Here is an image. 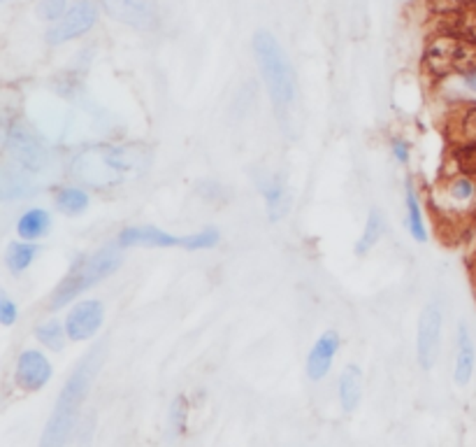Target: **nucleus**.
<instances>
[{
	"label": "nucleus",
	"mask_w": 476,
	"mask_h": 447,
	"mask_svg": "<svg viewBox=\"0 0 476 447\" xmlns=\"http://www.w3.org/2000/svg\"><path fill=\"white\" fill-rule=\"evenodd\" d=\"M49 229H51V217L47 210H42V207H33L29 213H23L17 224L19 238L26 242L40 241V238H45V235L49 233Z\"/></svg>",
	"instance_id": "nucleus-16"
},
{
	"label": "nucleus",
	"mask_w": 476,
	"mask_h": 447,
	"mask_svg": "<svg viewBox=\"0 0 476 447\" xmlns=\"http://www.w3.org/2000/svg\"><path fill=\"white\" fill-rule=\"evenodd\" d=\"M474 372V345H472L467 324L458 327V345H455V384H470Z\"/></svg>",
	"instance_id": "nucleus-14"
},
{
	"label": "nucleus",
	"mask_w": 476,
	"mask_h": 447,
	"mask_svg": "<svg viewBox=\"0 0 476 447\" xmlns=\"http://www.w3.org/2000/svg\"><path fill=\"white\" fill-rule=\"evenodd\" d=\"M105 12L117 22L140 31H153L159 26L156 0H100Z\"/></svg>",
	"instance_id": "nucleus-10"
},
{
	"label": "nucleus",
	"mask_w": 476,
	"mask_h": 447,
	"mask_svg": "<svg viewBox=\"0 0 476 447\" xmlns=\"http://www.w3.org/2000/svg\"><path fill=\"white\" fill-rule=\"evenodd\" d=\"M393 154H395V159L400 161V163H404V161L409 159L407 145H404V143H400V140H395V143H393Z\"/></svg>",
	"instance_id": "nucleus-31"
},
{
	"label": "nucleus",
	"mask_w": 476,
	"mask_h": 447,
	"mask_svg": "<svg viewBox=\"0 0 476 447\" xmlns=\"http://www.w3.org/2000/svg\"><path fill=\"white\" fill-rule=\"evenodd\" d=\"M121 266V245H108L98 250V252L89 254L86 259L77 261L70 268V273L61 280L54 294L49 298V310H58L63 305H68L70 301L84 294L86 289H91L93 285L102 282L112 273H117Z\"/></svg>",
	"instance_id": "nucleus-3"
},
{
	"label": "nucleus",
	"mask_w": 476,
	"mask_h": 447,
	"mask_svg": "<svg viewBox=\"0 0 476 447\" xmlns=\"http://www.w3.org/2000/svg\"><path fill=\"white\" fill-rule=\"evenodd\" d=\"M263 194H265L267 210H270V219H273V222H277V219H281L286 213H289L290 196L281 180L279 178L270 180V182L263 187Z\"/></svg>",
	"instance_id": "nucleus-18"
},
{
	"label": "nucleus",
	"mask_w": 476,
	"mask_h": 447,
	"mask_svg": "<svg viewBox=\"0 0 476 447\" xmlns=\"http://www.w3.org/2000/svg\"><path fill=\"white\" fill-rule=\"evenodd\" d=\"M35 336H38V340H40L45 347H49V350H63L65 347V338H68V331H65V327H63L61 321L56 320H49L45 321L42 327H38V331H35Z\"/></svg>",
	"instance_id": "nucleus-23"
},
{
	"label": "nucleus",
	"mask_w": 476,
	"mask_h": 447,
	"mask_svg": "<svg viewBox=\"0 0 476 447\" xmlns=\"http://www.w3.org/2000/svg\"><path fill=\"white\" fill-rule=\"evenodd\" d=\"M38 252H40V247L35 245V242H10L5 252V264L10 268V273H14V276L23 273V270L33 264Z\"/></svg>",
	"instance_id": "nucleus-19"
},
{
	"label": "nucleus",
	"mask_w": 476,
	"mask_h": 447,
	"mask_svg": "<svg viewBox=\"0 0 476 447\" xmlns=\"http://www.w3.org/2000/svg\"><path fill=\"white\" fill-rule=\"evenodd\" d=\"M472 182L470 180H458V182H454V187H451V196H454L455 201H465V198H470L472 196Z\"/></svg>",
	"instance_id": "nucleus-30"
},
{
	"label": "nucleus",
	"mask_w": 476,
	"mask_h": 447,
	"mask_svg": "<svg viewBox=\"0 0 476 447\" xmlns=\"http://www.w3.org/2000/svg\"><path fill=\"white\" fill-rule=\"evenodd\" d=\"M407 226H409V233L414 235L416 242L428 241V229H426V222H423V213H420L419 196H416L411 182L407 184Z\"/></svg>",
	"instance_id": "nucleus-21"
},
{
	"label": "nucleus",
	"mask_w": 476,
	"mask_h": 447,
	"mask_svg": "<svg viewBox=\"0 0 476 447\" xmlns=\"http://www.w3.org/2000/svg\"><path fill=\"white\" fill-rule=\"evenodd\" d=\"M384 229H385V222H384V215L379 213V210H372V213L368 215V224H365L363 229V235H360V241H358L356 245V252L358 254H368L372 247L379 242V238L384 235Z\"/></svg>",
	"instance_id": "nucleus-22"
},
{
	"label": "nucleus",
	"mask_w": 476,
	"mask_h": 447,
	"mask_svg": "<svg viewBox=\"0 0 476 447\" xmlns=\"http://www.w3.org/2000/svg\"><path fill=\"white\" fill-rule=\"evenodd\" d=\"M17 315L19 310L17 305H14V301H12L5 292H0V321H3L5 327H12V324L17 321Z\"/></svg>",
	"instance_id": "nucleus-29"
},
{
	"label": "nucleus",
	"mask_w": 476,
	"mask_h": 447,
	"mask_svg": "<svg viewBox=\"0 0 476 447\" xmlns=\"http://www.w3.org/2000/svg\"><path fill=\"white\" fill-rule=\"evenodd\" d=\"M102 352H105V343L96 345V347L82 359L80 366L74 368L68 382L63 384L61 394H58L56 399V406H54V413H51L49 422H47L45 434H42L40 445L38 447H65L68 438L73 436L74 422H77L82 403H84L86 394H89V387H91L98 368H100L102 364Z\"/></svg>",
	"instance_id": "nucleus-1"
},
{
	"label": "nucleus",
	"mask_w": 476,
	"mask_h": 447,
	"mask_svg": "<svg viewBox=\"0 0 476 447\" xmlns=\"http://www.w3.org/2000/svg\"><path fill=\"white\" fill-rule=\"evenodd\" d=\"M102 321H105V308H102L100 301H93V298L91 301H82L65 317L68 338L74 340V343L93 338L100 331Z\"/></svg>",
	"instance_id": "nucleus-11"
},
{
	"label": "nucleus",
	"mask_w": 476,
	"mask_h": 447,
	"mask_svg": "<svg viewBox=\"0 0 476 447\" xmlns=\"http://www.w3.org/2000/svg\"><path fill=\"white\" fill-rule=\"evenodd\" d=\"M465 82H467V86H472V89L476 92V70H467Z\"/></svg>",
	"instance_id": "nucleus-32"
},
{
	"label": "nucleus",
	"mask_w": 476,
	"mask_h": 447,
	"mask_svg": "<svg viewBox=\"0 0 476 447\" xmlns=\"http://www.w3.org/2000/svg\"><path fill=\"white\" fill-rule=\"evenodd\" d=\"M470 42L454 38V35H444L437 38L428 45L426 54H423V68L432 74V77H444L455 70H465L472 64Z\"/></svg>",
	"instance_id": "nucleus-7"
},
{
	"label": "nucleus",
	"mask_w": 476,
	"mask_h": 447,
	"mask_svg": "<svg viewBox=\"0 0 476 447\" xmlns=\"http://www.w3.org/2000/svg\"><path fill=\"white\" fill-rule=\"evenodd\" d=\"M451 33H454V38L474 42L476 45V7L454 14V19H451Z\"/></svg>",
	"instance_id": "nucleus-24"
},
{
	"label": "nucleus",
	"mask_w": 476,
	"mask_h": 447,
	"mask_svg": "<svg viewBox=\"0 0 476 447\" xmlns=\"http://www.w3.org/2000/svg\"><path fill=\"white\" fill-rule=\"evenodd\" d=\"M29 171H23L22 166H10L5 163L3 171H0V198L3 201H12V198H23V196H29L30 191V180L26 175Z\"/></svg>",
	"instance_id": "nucleus-15"
},
{
	"label": "nucleus",
	"mask_w": 476,
	"mask_h": 447,
	"mask_svg": "<svg viewBox=\"0 0 476 447\" xmlns=\"http://www.w3.org/2000/svg\"><path fill=\"white\" fill-rule=\"evenodd\" d=\"M337 350H340V336H337V331H325L314 343L312 350H309V356H307V375L312 380H324L328 375L330 366H333Z\"/></svg>",
	"instance_id": "nucleus-13"
},
{
	"label": "nucleus",
	"mask_w": 476,
	"mask_h": 447,
	"mask_svg": "<svg viewBox=\"0 0 476 447\" xmlns=\"http://www.w3.org/2000/svg\"><path fill=\"white\" fill-rule=\"evenodd\" d=\"M455 163L465 175L476 178V143L463 145V147L455 149Z\"/></svg>",
	"instance_id": "nucleus-25"
},
{
	"label": "nucleus",
	"mask_w": 476,
	"mask_h": 447,
	"mask_svg": "<svg viewBox=\"0 0 476 447\" xmlns=\"http://www.w3.org/2000/svg\"><path fill=\"white\" fill-rule=\"evenodd\" d=\"M98 22V5L93 0H77L65 17L58 23H54L47 33V40L49 45H63V42H70L80 35L89 33V31L96 26Z\"/></svg>",
	"instance_id": "nucleus-8"
},
{
	"label": "nucleus",
	"mask_w": 476,
	"mask_h": 447,
	"mask_svg": "<svg viewBox=\"0 0 476 447\" xmlns=\"http://www.w3.org/2000/svg\"><path fill=\"white\" fill-rule=\"evenodd\" d=\"M254 52L261 66L267 93L277 110H286L295 98V70L286 57L284 47L267 31L254 35Z\"/></svg>",
	"instance_id": "nucleus-4"
},
{
	"label": "nucleus",
	"mask_w": 476,
	"mask_h": 447,
	"mask_svg": "<svg viewBox=\"0 0 476 447\" xmlns=\"http://www.w3.org/2000/svg\"><path fill=\"white\" fill-rule=\"evenodd\" d=\"M170 426H172V431H175V434H182V431L186 429V401H184L182 396H179V399H175V403H172Z\"/></svg>",
	"instance_id": "nucleus-28"
},
{
	"label": "nucleus",
	"mask_w": 476,
	"mask_h": 447,
	"mask_svg": "<svg viewBox=\"0 0 476 447\" xmlns=\"http://www.w3.org/2000/svg\"><path fill=\"white\" fill-rule=\"evenodd\" d=\"M149 154L143 147H96L86 149L73 163L77 178L93 187H109L121 180L135 178L147 171Z\"/></svg>",
	"instance_id": "nucleus-2"
},
{
	"label": "nucleus",
	"mask_w": 476,
	"mask_h": 447,
	"mask_svg": "<svg viewBox=\"0 0 476 447\" xmlns=\"http://www.w3.org/2000/svg\"><path fill=\"white\" fill-rule=\"evenodd\" d=\"M430 7L437 14H458L476 7V0H430Z\"/></svg>",
	"instance_id": "nucleus-26"
},
{
	"label": "nucleus",
	"mask_w": 476,
	"mask_h": 447,
	"mask_svg": "<svg viewBox=\"0 0 476 447\" xmlns=\"http://www.w3.org/2000/svg\"><path fill=\"white\" fill-rule=\"evenodd\" d=\"M56 207L68 217H77V215L86 213L89 207V194L80 187H63L56 196Z\"/></svg>",
	"instance_id": "nucleus-20"
},
{
	"label": "nucleus",
	"mask_w": 476,
	"mask_h": 447,
	"mask_svg": "<svg viewBox=\"0 0 476 447\" xmlns=\"http://www.w3.org/2000/svg\"><path fill=\"white\" fill-rule=\"evenodd\" d=\"M65 0H42L40 3V17L45 22L58 23L63 17H65Z\"/></svg>",
	"instance_id": "nucleus-27"
},
{
	"label": "nucleus",
	"mask_w": 476,
	"mask_h": 447,
	"mask_svg": "<svg viewBox=\"0 0 476 447\" xmlns=\"http://www.w3.org/2000/svg\"><path fill=\"white\" fill-rule=\"evenodd\" d=\"M14 378L23 391H40L51 380L49 359L38 350H26L19 356Z\"/></svg>",
	"instance_id": "nucleus-12"
},
{
	"label": "nucleus",
	"mask_w": 476,
	"mask_h": 447,
	"mask_svg": "<svg viewBox=\"0 0 476 447\" xmlns=\"http://www.w3.org/2000/svg\"><path fill=\"white\" fill-rule=\"evenodd\" d=\"M363 399V375L358 366H346L340 378V403L346 413H353Z\"/></svg>",
	"instance_id": "nucleus-17"
},
{
	"label": "nucleus",
	"mask_w": 476,
	"mask_h": 447,
	"mask_svg": "<svg viewBox=\"0 0 476 447\" xmlns=\"http://www.w3.org/2000/svg\"><path fill=\"white\" fill-rule=\"evenodd\" d=\"M5 149L10 159L29 172L45 171L49 152L45 140L23 121H14L5 131Z\"/></svg>",
	"instance_id": "nucleus-6"
},
{
	"label": "nucleus",
	"mask_w": 476,
	"mask_h": 447,
	"mask_svg": "<svg viewBox=\"0 0 476 447\" xmlns=\"http://www.w3.org/2000/svg\"><path fill=\"white\" fill-rule=\"evenodd\" d=\"M442 310L439 305L430 303L419 320V336H416V352H419V364L423 371H430L437 364L439 347H442Z\"/></svg>",
	"instance_id": "nucleus-9"
},
{
	"label": "nucleus",
	"mask_w": 476,
	"mask_h": 447,
	"mask_svg": "<svg viewBox=\"0 0 476 447\" xmlns=\"http://www.w3.org/2000/svg\"><path fill=\"white\" fill-rule=\"evenodd\" d=\"M219 242V231L216 229H204L200 233L186 235V238H179V235L165 233L159 226H151V224H143V226H131V229H124L119 233V245L121 247H182V250H212Z\"/></svg>",
	"instance_id": "nucleus-5"
}]
</instances>
